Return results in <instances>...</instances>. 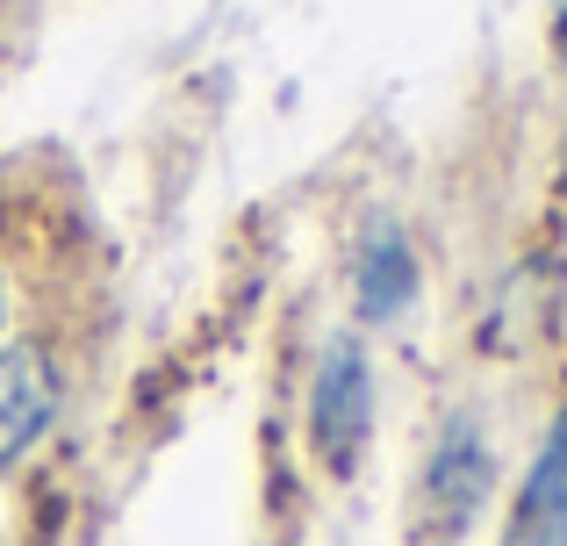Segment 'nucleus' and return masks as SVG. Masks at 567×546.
I'll return each mask as SVG.
<instances>
[{"label": "nucleus", "instance_id": "1", "mask_svg": "<svg viewBox=\"0 0 567 546\" xmlns=\"http://www.w3.org/2000/svg\"><path fill=\"white\" fill-rule=\"evenodd\" d=\"M367 439H374V352L360 331H331L309 381V453L331 482H346Z\"/></svg>", "mask_w": 567, "mask_h": 546}, {"label": "nucleus", "instance_id": "2", "mask_svg": "<svg viewBox=\"0 0 567 546\" xmlns=\"http://www.w3.org/2000/svg\"><path fill=\"white\" fill-rule=\"evenodd\" d=\"M488 496H496V439H488L482 410H445L424 475H416V525L453 546L488 511Z\"/></svg>", "mask_w": 567, "mask_h": 546}, {"label": "nucleus", "instance_id": "3", "mask_svg": "<svg viewBox=\"0 0 567 546\" xmlns=\"http://www.w3.org/2000/svg\"><path fill=\"white\" fill-rule=\"evenodd\" d=\"M58 403H65L58 352L43 338H8L0 346V475L29 461V446L58 424Z\"/></svg>", "mask_w": 567, "mask_h": 546}, {"label": "nucleus", "instance_id": "4", "mask_svg": "<svg viewBox=\"0 0 567 546\" xmlns=\"http://www.w3.org/2000/svg\"><path fill=\"white\" fill-rule=\"evenodd\" d=\"M424 295V267H416V245L395 216H374L352 245V309L360 323H402Z\"/></svg>", "mask_w": 567, "mask_h": 546}, {"label": "nucleus", "instance_id": "5", "mask_svg": "<svg viewBox=\"0 0 567 546\" xmlns=\"http://www.w3.org/2000/svg\"><path fill=\"white\" fill-rule=\"evenodd\" d=\"M496 546H567V403L539 432V453H532L525 482H517Z\"/></svg>", "mask_w": 567, "mask_h": 546}, {"label": "nucleus", "instance_id": "6", "mask_svg": "<svg viewBox=\"0 0 567 546\" xmlns=\"http://www.w3.org/2000/svg\"><path fill=\"white\" fill-rule=\"evenodd\" d=\"M554 58L567 65V0H554Z\"/></svg>", "mask_w": 567, "mask_h": 546}, {"label": "nucleus", "instance_id": "7", "mask_svg": "<svg viewBox=\"0 0 567 546\" xmlns=\"http://www.w3.org/2000/svg\"><path fill=\"white\" fill-rule=\"evenodd\" d=\"M0 331H8V267H0Z\"/></svg>", "mask_w": 567, "mask_h": 546}, {"label": "nucleus", "instance_id": "8", "mask_svg": "<svg viewBox=\"0 0 567 546\" xmlns=\"http://www.w3.org/2000/svg\"><path fill=\"white\" fill-rule=\"evenodd\" d=\"M554 181H560V195H567V137H560V173H554Z\"/></svg>", "mask_w": 567, "mask_h": 546}]
</instances>
